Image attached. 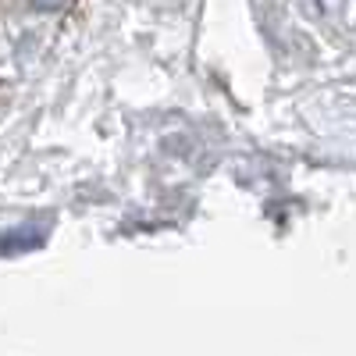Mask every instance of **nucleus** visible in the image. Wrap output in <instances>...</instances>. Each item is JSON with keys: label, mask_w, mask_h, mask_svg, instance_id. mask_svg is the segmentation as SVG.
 Returning a JSON list of instances; mask_svg holds the SVG:
<instances>
[{"label": "nucleus", "mask_w": 356, "mask_h": 356, "mask_svg": "<svg viewBox=\"0 0 356 356\" xmlns=\"http://www.w3.org/2000/svg\"><path fill=\"white\" fill-rule=\"evenodd\" d=\"M50 235L47 221H25L22 228H8L0 232V257H15V253H29V250H40Z\"/></svg>", "instance_id": "obj_1"}, {"label": "nucleus", "mask_w": 356, "mask_h": 356, "mask_svg": "<svg viewBox=\"0 0 356 356\" xmlns=\"http://www.w3.org/2000/svg\"><path fill=\"white\" fill-rule=\"evenodd\" d=\"M36 8H43V11H54V8H65L68 0H33Z\"/></svg>", "instance_id": "obj_2"}]
</instances>
